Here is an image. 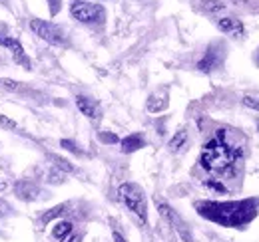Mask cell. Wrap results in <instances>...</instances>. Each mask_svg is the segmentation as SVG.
Here are the masks:
<instances>
[{"mask_svg": "<svg viewBox=\"0 0 259 242\" xmlns=\"http://www.w3.org/2000/svg\"><path fill=\"white\" fill-rule=\"evenodd\" d=\"M222 62H224V46H222V44H211V46L205 50L203 58L197 62V70L203 72V74H209V72H213L215 68H220Z\"/></svg>", "mask_w": 259, "mask_h": 242, "instance_id": "ba28073f", "label": "cell"}, {"mask_svg": "<svg viewBox=\"0 0 259 242\" xmlns=\"http://www.w3.org/2000/svg\"><path fill=\"white\" fill-rule=\"evenodd\" d=\"M142 147H146V139H144L142 133H132V135H126L124 139H120L122 153H136L140 151Z\"/></svg>", "mask_w": 259, "mask_h": 242, "instance_id": "8fae6325", "label": "cell"}, {"mask_svg": "<svg viewBox=\"0 0 259 242\" xmlns=\"http://www.w3.org/2000/svg\"><path fill=\"white\" fill-rule=\"evenodd\" d=\"M255 62H257V66H259V52H257V58H255Z\"/></svg>", "mask_w": 259, "mask_h": 242, "instance_id": "f1b7e54d", "label": "cell"}, {"mask_svg": "<svg viewBox=\"0 0 259 242\" xmlns=\"http://www.w3.org/2000/svg\"><path fill=\"white\" fill-rule=\"evenodd\" d=\"M167 105H169V99H167V93L165 91H162V93H152L148 97V103H146V107H148L150 113H160L163 109H167Z\"/></svg>", "mask_w": 259, "mask_h": 242, "instance_id": "4fadbf2b", "label": "cell"}, {"mask_svg": "<svg viewBox=\"0 0 259 242\" xmlns=\"http://www.w3.org/2000/svg\"><path fill=\"white\" fill-rule=\"evenodd\" d=\"M70 16L82 24H102L106 20V10L102 4L88 0H72Z\"/></svg>", "mask_w": 259, "mask_h": 242, "instance_id": "277c9868", "label": "cell"}, {"mask_svg": "<svg viewBox=\"0 0 259 242\" xmlns=\"http://www.w3.org/2000/svg\"><path fill=\"white\" fill-rule=\"evenodd\" d=\"M0 46L8 48V52L12 54V60L16 62V64L24 66L26 70H32V62H30V58L26 56V52H24V48H22V44H20V40H18V38L0 34Z\"/></svg>", "mask_w": 259, "mask_h": 242, "instance_id": "52a82bcc", "label": "cell"}, {"mask_svg": "<svg viewBox=\"0 0 259 242\" xmlns=\"http://www.w3.org/2000/svg\"><path fill=\"white\" fill-rule=\"evenodd\" d=\"M218 28L224 32V34H229V36H243V22L241 20H237V18H231V16H224V18H220L218 22Z\"/></svg>", "mask_w": 259, "mask_h": 242, "instance_id": "30bf717a", "label": "cell"}, {"mask_svg": "<svg viewBox=\"0 0 259 242\" xmlns=\"http://www.w3.org/2000/svg\"><path fill=\"white\" fill-rule=\"evenodd\" d=\"M50 161H52V165H54L56 169H60V171H64V173H74V171H76V167H74L70 161H66L62 157H58V155H50Z\"/></svg>", "mask_w": 259, "mask_h": 242, "instance_id": "ac0fdd59", "label": "cell"}, {"mask_svg": "<svg viewBox=\"0 0 259 242\" xmlns=\"http://www.w3.org/2000/svg\"><path fill=\"white\" fill-rule=\"evenodd\" d=\"M76 107L80 109L82 115H86L88 119L96 121L102 115V109H100V103L92 97H86V95H76Z\"/></svg>", "mask_w": 259, "mask_h": 242, "instance_id": "9c48e42d", "label": "cell"}, {"mask_svg": "<svg viewBox=\"0 0 259 242\" xmlns=\"http://www.w3.org/2000/svg\"><path fill=\"white\" fill-rule=\"evenodd\" d=\"M118 197L128 207V211H132L142 220V224H148V201H146V193L140 185L122 183L118 189Z\"/></svg>", "mask_w": 259, "mask_h": 242, "instance_id": "3957f363", "label": "cell"}, {"mask_svg": "<svg viewBox=\"0 0 259 242\" xmlns=\"http://www.w3.org/2000/svg\"><path fill=\"white\" fill-rule=\"evenodd\" d=\"M186 141H188V131H186V129H180V131H176V135L169 139V149H171V151H180V149L186 145Z\"/></svg>", "mask_w": 259, "mask_h": 242, "instance_id": "e0dca14e", "label": "cell"}, {"mask_svg": "<svg viewBox=\"0 0 259 242\" xmlns=\"http://www.w3.org/2000/svg\"><path fill=\"white\" fill-rule=\"evenodd\" d=\"M100 141H102V143H120V137L114 135V133H106V131H102V133H100Z\"/></svg>", "mask_w": 259, "mask_h": 242, "instance_id": "7402d4cb", "label": "cell"}, {"mask_svg": "<svg viewBox=\"0 0 259 242\" xmlns=\"http://www.w3.org/2000/svg\"><path fill=\"white\" fill-rule=\"evenodd\" d=\"M14 195L20 201H34L38 197V187L30 181H18L14 185Z\"/></svg>", "mask_w": 259, "mask_h": 242, "instance_id": "7c38bea8", "label": "cell"}, {"mask_svg": "<svg viewBox=\"0 0 259 242\" xmlns=\"http://www.w3.org/2000/svg\"><path fill=\"white\" fill-rule=\"evenodd\" d=\"M10 212H12V207H10V203H8V201H4V199H0V218L8 216Z\"/></svg>", "mask_w": 259, "mask_h": 242, "instance_id": "cb8c5ba5", "label": "cell"}, {"mask_svg": "<svg viewBox=\"0 0 259 242\" xmlns=\"http://www.w3.org/2000/svg\"><path fill=\"white\" fill-rule=\"evenodd\" d=\"M257 131H259V123H257Z\"/></svg>", "mask_w": 259, "mask_h": 242, "instance_id": "f546056e", "label": "cell"}, {"mask_svg": "<svg viewBox=\"0 0 259 242\" xmlns=\"http://www.w3.org/2000/svg\"><path fill=\"white\" fill-rule=\"evenodd\" d=\"M156 205H158V211L162 214L163 218L178 230V234L184 238L186 242H192V232H190V228H188V224L184 222V218L178 214V212L174 211L167 203H163V201H156Z\"/></svg>", "mask_w": 259, "mask_h": 242, "instance_id": "8992f818", "label": "cell"}, {"mask_svg": "<svg viewBox=\"0 0 259 242\" xmlns=\"http://www.w3.org/2000/svg\"><path fill=\"white\" fill-rule=\"evenodd\" d=\"M68 209V203H62V205H56V207H52V209H48V211L42 212V216H40V224L42 226H46V224H50L52 220H56L58 216H62Z\"/></svg>", "mask_w": 259, "mask_h": 242, "instance_id": "9a60e30c", "label": "cell"}, {"mask_svg": "<svg viewBox=\"0 0 259 242\" xmlns=\"http://www.w3.org/2000/svg\"><path fill=\"white\" fill-rule=\"evenodd\" d=\"M203 187L213 191V193H224V195L227 193V187L220 179H207V181H203Z\"/></svg>", "mask_w": 259, "mask_h": 242, "instance_id": "d6986e66", "label": "cell"}, {"mask_svg": "<svg viewBox=\"0 0 259 242\" xmlns=\"http://www.w3.org/2000/svg\"><path fill=\"white\" fill-rule=\"evenodd\" d=\"M64 242H82V234H80V232H78V234H74V232H72Z\"/></svg>", "mask_w": 259, "mask_h": 242, "instance_id": "4316f807", "label": "cell"}, {"mask_svg": "<svg viewBox=\"0 0 259 242\" xmlns=\"http://www.w3.org/2000/svg\"><path fill=\"white\" fill-rule=\"evenodd\" d=\"M48 2H50V12L56 14L60 10V0H48Z\"/></svg>", "mask_w": 259, "mask_h": 242, "instance_id": "484cf974", "label": "cell"}, {"mask_svg": "<svg viewBox=\"0 0 259 242\" xmlns=\"http://www.w3.org/2000/svg\"><path fill=\"white\" fill-rule=\"evenodd\" d=\"M197 214L209 222H215L226 228H243L259 212V199L243 201H197L194 205Z\"/></svg>", "mask_w": 259, "mask_h": 242, "instance_id": "6da1fadb", "label": "cell"}, {"mask_svg": "<svg viewBox=\"0 0 259 242\" xmlns=\"http://www.w3.org/2000/svg\"><path fill=\"white\" fill-rule=\"evenodd\" d=\"M201 10L207 12V14H222L226 12V4L220 2V0H201Z\"/></svg>", "mask_w": 259, "mask_h": 242, "instance_id": "2e32d148", "label": "cell"}, {"mask_svg": "<svg viewBox=\"0 0 259 242\" xmlns=\"http://www.w3.org/2000/svg\"><path fill=\"white\" fill-rule=\"evenodd\" d=\"M0 86H2L4 90H10V91L20 90V84H18V82H14V80H6V78L0 80Z\"/></svg>", "mask_w": 259, "mask_h": 242, "instance_id": "44dd1931", "label": "cell"}, {"mask_svg": "<svg viewBox=\"0 0 259 242\" xmlns=\"http://www.w3.org/2000/svg\"><path fill=\"white\" fill-rule=\"evenodd\" d=\"M241 103H243L245 107L253 109V111H259V97H253V95H245V97L241 99Z\"/></svg>", "mask_w": 259, "mask_h": 242, "instance_id": "ffe728a7", "label": "cell"}, {"mask_svg": "<svg viewBox=\"0 0 259 242\" xmlns=\"http://www.w3.org/2000/svg\"><path fill=\"white\" fill-rule=\"evenodd\" d=\"M112 238H114V242H128L122 234H120V232H118V230H114V232H112Z\"/></svg>", "mask_w": 259, "mask_h": 242, "instance_id": "83f0119b", "label": "cell"}, {"mask_svg": "<svg viewBox=\"0 0 259 242\" xmlns=\"http://www.w3.org/2000/svg\"><path fill=\"white\" fill-rule=\"evenodd\" d=\"M30 30L44 42L52 44V46H64L66 44V34L60 26H56L54 22H48V20H40V18H34L30 20Z\"/></svg>", "mask_w": 259, "mask_h": 242, "instance_id": "5b68a950", "label": "cell"}, {"mask_svg": "<svg viewBox=\"0 0 259 242\" xmlns=\"http://www.w3.org/2000/svg\"><path fill=\"white\" fill-rule=\"evenodd\" d=\"M243 151L239 145L227 139L226 129H220L215 137H211L199 153V165L211 175H233L239 165Z\"/></svg>", "mask_w": 259, "mask_h": 242, "instance_id": "7a4b0ae2", "label": "cell"}, {"mask_svg": "<svg viewBox=\"0 0 259 242\" xmlns=\"http://www.w3.org/2000/svg\"><path fill=\"white\" fill-rule=\"evenodd\" d=\"M72 232H74V224L70 220H58L52 228V236L58 242H64Z\"/></svg>", "mask_w": 259, "mask_h": 242, "instance_id": "5bb4252c", "label": "cell"}, {"mask_svg": "<svg viewBox=\"0 0 259 242\" xmlns=\"http://www.w3.org/2000/svg\"><path fill=\"white\" fill-rule=\"evenodd\" d=\"M60 145H62V147H64L66 151H72V153H76V155H80V149H78V145H76V143H74V141H70V139H62V141H60Z\"/></svg>", "mask_w": 259, "mask_h": 242, "instance_id": "603a6c76", "label": "cell"}, {"mask_svg": "<svg viewBox=\"0 0 259 242\" xmlns=\"http://www.w3.org/2000/svg\"><path fill=\"white\" fill-rule=\"evenodd\" d=\"M0 125H2V127H8V129H16V123L12 119H6L4 115H0Z\"/></svg>", "mask_w": 259, "mask_h": 242, "instance_id": "d4e9b609", "label": "cell"}]
</instances>
